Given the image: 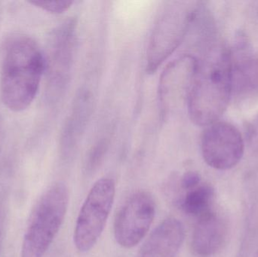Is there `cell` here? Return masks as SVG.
I'll list each match as a JSON object with an SVG mask.
<instances>
[{
  "mask_svg": "<svg viewBox=\"0 0 258 257\" xmlns=\"http://www.w3.org/2000/svg\"><path fill=\"white\" fill-rule=\"evenodd\" d=\"M214 196L213 187L201 183L195 188L185 191L184 194L179 197L177 204L185 214L199 218L211 211Z\"/></svg>",
  "mask_w": 258,
  "mask_h": 257,
  "instance_id": "cell-12",
  "label": "cell"
},
{
  "mask_svg": "<svg viewBox=\"0 0 258 257\" xmlns=\"http://www.w3.org/2000/svg\"><path fill=\"white\" fill-rule=\"evenodd\" d=\"M196 9L182 2L165 6L152 33L147 52V71L153 73L181 43L192 24Z\"/></svg>",
  "mask_w": 258,
  "mask_h": 257,
  "instance_id": "cell-5",
  "label": "cell"
},
{
  "mask_svg": "<svg viewBox=\"0 0 258 257\" xmlns=\"http://www.w3.org/2000/svg\"><path fill=\"white\" fill-rule=\"evenodd\" d=\"M28 3L48 13L60 15L67 12L74 2L68 0H33Z\"/></svg>",
  "mask_w": 258,
  "mask_h": 257,
  "instance_id": "cell-15",
  "label": "cell"
},
{
  "mask_svg": "<svg viewBox=\"0 0 258 257\" xmlns=\"http://www.w3.org/2000/svg\"><path fill=\"white\" fill-rule=\"evenodd\" d=\"M116 195V184L111 178L98 180L86 196L79 213L74 241L82 253L89 251L104 232Z\"/></svg>",
  "mask_w": 258,
  "mask_h": 257,
  "instance_id": "cell-4",
  "label": "cell"
},
{
  "mask_svg": "<svg viewBox=\"0 0 258 257\" xmlns=\"http://www.w3.org/2000/svg\"><path fill=\"white\" fill-rule=\"evenodd\" d=\"M184 228L177 219L162 221L141 247L138 257H175L184 240Z\"/></svg>",
  "mask_w": 258,
  "mask_h": 257,
  "instance_id": "cell-10",
  "label": "cell"
},
{
  "mask_svg": "<svg viewBox=\"0 0 258 257\" xmlns=\"http://www.w3.org/2000/svg\"><path fill=\"white\" fill-rule=\"evenodd\" d=\"M201 150L208 165L216 170H229L242 159L245 143L240 131L234 125L217 121L205 129Z\"/></svg>",
  "mask_w": 258,
  "mask_h": 257,
  "instance_id": "cell-7",
  "label": "cell"
},
{
  "mask_svg": "<svg viewBox=\"0 0 258 257\" xmlns=\"http://www.w3.org/2000/svg\"><path fill=\"white\" fill-rule=\"evenodd\" d=\"M227 226L221 216L210 211L199 217L192 236V249L197 256L216 254L225 242Z\"/></svg>",
  "mask_w": 258,
  "mask_h": 257,
  "instance_id": "cell-11",
  "label": "cell"
},
{
  "mask_svg": "<svg viewBox=\"0 0 258 257\" xmlns=\"http://www.w3.org/2000/svg\"><path fill=\"white\" fill-rule=\"evenodd\" d=\"M1 237H2L1 226H0V246H1Z\"/></svg>",
  "mask_w": 258,
  "mask_h": 257,
  "instance_id": "cell-18",
  "label": "cell"
},
{
  "mask_svg": "<svg viewBox=\"0 0 258 257\" xmlns=\"http://www.w3.org/2000/svg\"><path fill=\"white\" fill-rule=\"evenodd\" d=\"M236 81L239 87L244 89L257 86V62L252 58H245L236 67L233 66V84Z\"/></svg>",
  "mask_w": 258,
  "mask_h": 257,
  "instance_id": "cell-14",
  "label": "cell"
},
{
  "mask_svg": "<svg viewBox=\"0 0 258 257\" xmlns=\"http://www.w3.org/2000/svg\"><path fill=\"white\" fill-rule=\"evenodd\" d=\"M106 146L107 145L105 143H100L89 154V158L85 165V172L86 173L92 174L99 167L104 159V155L107 150Z\"/></svg>",
  "mask_w": 258,
  "mask_h": 257,
  "instance_id": "cell-16",
  "label": "cell"
},
{
  "mask_svg": "<svg viewBox=\"0 0 258 257\" xmlns=\"http://www.w3.org/2000/svg\"><path fill=\"white\" fill-rule=\"evenodd\" d=\"M69 192L63 183L53 184L39 198L30 214L21 257H42L64 221Z\"/></svg>",
  "mask_w": 258,
  "mask_h": 257,
  "instance_id": "cell-3",
  "label": "cell"
},
{
  "mask_svg": "<svg viewBox=\"0 0 258 257\" xmlns=\"http://www.w3.org/2000/svg\"><path fill=\"white\" fill-rule=\"evenodd\" d=\"M46 70L45 56L36 41L16 33L6 39L0 72V95L5 107L20 113L37 96Z\"/></svg>",
  "mask_w": 258,
  "mask_h": 257,
  "instance_id": "cell-1",
  "label": "cell"
},
{
  "mask_svg": "<svg viewBox=\"0 0 258 257\" xmlns=\"http://www.w3.org/2000/svg\"><path fill=\"white\" fill-rule=\"evenodd\" d=\"M233 92V65L230 51L213 45L204 58L198 60L188 95V113L200 126L218 121L227 110Z\"/></svg>",
  "mask_w": 258,
  "mask_h": 257,
  "instance_id": "cell-2",
  "label": "cell"
},
{
  "mask_svg": "<svg viewBox=\"0 0 258 257\" xmlns=\"http://www.w3.org/2000/svg\"><path fill=\"white\" fill-rule=\"evenodd\" d=\"M156 214V203L148 192L131 195L118 211L114 222V237L124 248L136 246L146 236Z\"/></svg>",
  "mask_w": 258,
  "mask_h": 257,
  "instance_id": "cell-6",
  "label": "cell"
},
{
  "mask_svg": "<svg viewBox=\"0 0 258 257\" xmlns=\"http://www.w3.org/2000/svg\"><path fill=\"white\" fill-rule=\"evenodd\" d=\"M75 29L74 21H68L54 31L51 37L48 55L45 57V72L52 89L61 87L67 79L72 57Z\"/></svg>",
  "mask_w": 258,
  "mask_h": 257,
  "instance_id": "cell-9",
  "label": "cell"
},
{
  "mask_svg": "<svg viewBox=\"0 0 258 257\" xmlns=\"http://www.w3.org/2000/svg\"><path fill=\"white\" fill-rule=\"evenodd\" d=\"M81 97L76 104L74 113L68 121L66 131L63 134V146L67 152H71V149L77 144L89 116L90 109L89 95H81Z\"/></svg>",
  "mask_w": 258,
  "mask_h": 257,
  "instance_id": "cell-13",
  "label": "cell"
},
{
  "mask_svg": "<svg viewBox=\"0 0 258 257\" xmlns=\"http://www.w3.org/2000/svg\"><path fill=\"white\" fill-rule=\"evenodd\" d=\"M202 183L201 176L197 172H188L180 180V189L183 192L192 190Z\"/></svg>",
  "mask_w": 258,
  "mask_h": 257,
  "instance_id": "cell-17",
  "label": "cell"
},
{
  "mask_svg": "<svg viewBox=\"0 0 258 257\" xmlns=\"http://www.w3.org/2000/svg\"><path fill=\"white\" fill-rule=\"evenodd\" d=\"M198 60L184 55L170 63L162 72L159 84V102L161 115L166 118L180 105L187 101L188 95L197 70Z\"/></svg>",
  "mask_w": 258,
  "mask_h": 257,
  "instance_id": "cell-8",
  "label": "cell"
}]
</instances>
